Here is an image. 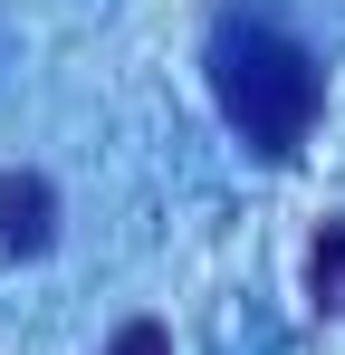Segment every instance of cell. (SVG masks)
<instances>
[{
  "mask_svg": "<svg viewBox=\"0 0 345 355\" xmlns=\"http://www.w3.org/2000/svg\"><path fill=\"white\" fill-rule=\"evenodd\" d=\"M211 96H221L230 135L249 154L288 164L317 135V116H326V67H317L307 39H288L278 19H221L211 29Z\"/></svg>",
  "mask_w": 345,
  "mask_h": 355,
  "instance_id": "1",
  "label": "cell"
},
{
  "mask_svg": "<svg viewBox=\"0 0 345 355\" xmlns=\"http://www.w3.org/2000/svg\"><path fill=\"white\" fill-rule=\"evenodd\" d=\"M48 240H57L48 173H0V259H39Z\"/></svg>",
  "mask_w": 345,
  "mask_h": 355,
  "instance_id": "2",
  "label": "cell"
},
{
  "mask_svg": "<svg viewBox=\"0 0 345 355\" xmlns=\"http://www.w3.org/2000/svg\"><path fill=\"white\" fill-rule=\"evenodd\" d=\"M307 297H317V317H345V211H326L307 240Z\"/></svg>",
  "mask_w": 345,
  "mask_h": 355,
  "instance_id": "3",
  "label": "cell"
},
{
  "mask_svg": "<svg viewBox=\"0 0 345 355\" xmlns=\"http://www.w3.org/2000/svg\"><path fill=\"white\" fill-rule=\"evenodd\" d=\"M106 355H172V336H163V317H125Z\"/></svg>",
  "mask_w": 345,
  "mask_h": 355,
  "instance_id": "4",
  "label": "cell"
}]
</instances>
